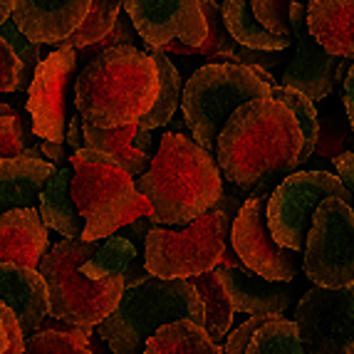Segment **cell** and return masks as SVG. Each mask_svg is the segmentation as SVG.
<instances>
[{
	"label": "cell",
	"instance_id": "cell-11",
	"mask_svg": "<svg viewBox=\"0 0 354 354\" xmlns=\"http://www.w3.org/2000/svg\"><path fill=\"white\" fill-rule=\"evenodd\" d=\"M292 322L305 354H354V288H310Z\"/></svg>",
	"mask_w": 354,
	"mask_h": 354
},
{
	"label": "cell",
	"instance_id": "cell-31",
	"mask_svg": "<svg viewBox=\"0 0 354 354\" xmlns=\"http://www.w3.org/2000/svg\"><path fill=\"white\" fill-rule=\"evenodd\" d=\"M0 37L8 42V48L12 50V55L18 57L20 62V77H18V84H15V92H28L30 82H32V75H35L37 65H40V45L35 42H30L28 37L15 28L10 18L6 23H0Z\"/></svg>",
	"mask_w": 354,
	"mask_h": 354
},
{
	"label": "cell",
	"instance_id": "cell-22",
	"mask_svg": "<svg viewBox=\"0 0 354 354\" xmlns=\"http://www.w3.org/2000/svg\"><path fill=\"white\" fill-rule=\"evenodd\" d=\"M70 178L72 169H57L53 174V178L45 183V189L37 198V216H40L42 225L48 230H55L67 241H80L84 230V221L77 213L75 201H72Z\"/></svg>",
	"mask_w": 354,
	"mask_h": 354
},
{
	"label": "cell",
	"instance_id": "cell-47",
	"mask_svg": "<svg viewBox=\"0 0 354 354\" xmlns=\"http://www.w3.org/2000/svg\"><path fill=\"white\" fill-rule=\"evenodd\" d=\"M223 3H225V0H223Z\"/></svg>",
	"mask_w": 354,
	"mask_h": 354
},
{
	"label": "cell",
	"instance_id": "cell-19",
	"mask_svg": "<svg viewBox=\"0 0 354 354\" xmlns=\"http://www.w3.org/2000/svg\"><path fill=\"white\" fill-rule=\"evenodd\" d=\"M50 248V233L37 208H15L0 213V263L37 270Z\"/></svg>",
	"mask_w": 354,
	"mask_h": 354
},
{
	"label": "cell",
	"instance_id": "cell-15",
	"mask_svg": "<svg viewBox=\"0 0 354 354\" xmlns=\"http://www.w3.org/2000/svg\"><path fill=\"white\" fill-rule=\"evenodd\" d=\"M290 18V35L295 37L297 50L292 62L285 70L280 87L295 89L300 95H305L310 102L327 100L335 84V67L339 65V57H332L330 53L319 48L313 40V35L307 32L305 25V6L292 3L288 10Z\"/></svg>",
	"mask_w": 354,
	"mask_h": 354
},
{
	"label": "cell",
	"instance_id": "cell-38",
	"mask_svg": "<svg viewBox=\"0 0 354 354\" xmlns=\"http://www.w3.org/2000/svg\"><path fill=\"white\" fill-rule=\"evenodd\" d=\"M230 65H243V67H260V70H270L285 62V50L275 53V50H248L238 45L236 53L228 57Z\"/></svg>",
	"mask_w": 354,
	"mask_h": 354
},
{
	"label": "cell",
	"instance_id": "cell-34",
	"mask_svg": "<svg viewBox=\"0 0 354 354\" xmlns=\"http://www.w3.org/2000/svg\"><path fill=\"white\" fill-rule=\"evenodd\" d=\"M292 3L307 6V0H248L253 18L275 35H290L288 10Z\"/></svg>",
	"mask_w": 354,
	"mask_h": 354
},
{
	"label": "cell",
	"instance_id": "cell-18",
	"mask_svg": "<svg viewBox=\"0 0 354 354\" xmlns=\"http://www.w3.org/2000/svg\"><path fill=\"white\" fill-rule=\"evenodd\" d=\"M0 302L15 315L23 335L37 332L50 313L48 288L37 270L0 263Z\"/></svg>",
	"mask_w": 354,
	"mask_h": 354
},
{
	"label": "cell",
	"instance_id": "cell-3",
	"mask_svg": "<svg viewBox=\"0 0 354 354\" xmlns=\"http://www.w3.org/2000/svg\"><path fill=\"white\" fill-rule=\"evenodd\" d=\"M159 75L147 50L119 45L104 50L75 77V106L84 124L100 129L136 124L151 109Z\"/></svg>",
	"mask_w": 354,
	"mask_h": 354
},
{
	"label": "cell",
	"instance_id": "cell-10",
	"mask_svg": "<svg viewBox=\"0 0 354 354\" xmlns=\"http://www.w3.org/2000/svg\"><path fill=\"white\" fill-rule=\"evenodd\" d=\"M339 198L352 206V194L342 186L335 174L327 171H292L275 186L266 201V221L272 241L302 253L305 236L315 208L325 198Z\"/></svg>",
	"mask_w": 354,
	"mask_h": 354
},
{
	"label": "cell",
	"instance_id": "cell-1",
	"mask_svg": "<svg viewBox=\"0 0 354 354\" xmlns=\"http://www.w3.org/2000/svg\"><path fill=\"white\" fill-rule=\"evenodd\" d=\"M302 134L295 117L280 102L260 97L241 104L225 119L216 139V166L221 178L250 194L268 174L297 171Z\"/></svg>",
	"mask_w": 354,
	"mask_h": 354
},
{
	"label": "cell",
	"instance_id": "cell-13",
	"mask_svg": "<svg viewBox=\"0 0 354 354\" xmlns=\"http://www.w3.org/2000/svg\"><path fill=\"white\" fill-rule=\"evenodd\" d=\"M75 77V50H57L40 59L28 87V114L32 119V136L42 142H65L67 95Z\"/></svg>",
	"mask_w": 354,
	"mask_h": 354
},
{
	"label": "cell",
	"instance_id": "cell-42",
	"mask_svg": "<svg viewBox=\"0 0 354 354\" xmlns=\"http://www.w3.org/2000/svg\"><path fill=\"white\" fill-rule=\"evenodd\" d=\"M344 114H347V124L354 127V70L349 67L344 75Z\"/></svg>",
	"mask_w": 354,
	"mask_h": 354
},
{
	"label": "cell",
	"instance_id": "cell-45",
	"mask_svg": "<svg viewBox=\"0 0 354 354\" xmlns=\"http://www.w3.org/2000/svg\"><path fill=\"white\" fill-rule=\"evenodd\" d=\"M12 3H15V0H0V23H6V20L10 18Z\"/></svg>",
	"mask_w": 354,
	"mask_h": 354
},
{
	"label": "cell",
	"instance_id": "cell-43",
	"mask_svg": "<svg viewBox=\"0 0 354 354\" xmlns=\"http://www.w3.org/2000/svg\"><path fill=\"white\" fill-rule=\"evenodd\" d=\"M40 153H45L50 164H65L67 161V151H65V142L62 144H55V142H42L40 144Z\"/></svg>",
	"mask_w": 354,
	"mask_h": 354
},
{
	"label": "cell",
	"instance_id": "cell-21",
	"mask_svg": "<svg viewBox=\"0 0 354 354\" xmlns=\"http://www.w3.org/2000/svg\"><path fill=\"white\" fill-rule=\"evenodd\" d=\"M55 171V164L45 159H30L25 153L0 161V213L37 208V198Z\"/></svg>",
	"mask_w": 354,
	"mask_h": 354
},
{
	"label": "cell",
	"instance_id": "cell-5",
	"mask_svg": "<svg viewBox=\"0 0 354 354\" xmlns=\"http://www.w3.org/2000/svg\"><path fill=\"white\" fill-rule=\"evenodd\" d=\"M70 169L72 201L84 221L80 241L114 236L136 218L151 216L149 201L136 194L134 178L112 156L82 147L70 156Z\"/></svg>",
	"mask_w": 354,
	"mask_h": 354
},
{
	"label": "cell",
	"instance_id": "cell-6",
	"mask_svg": "<svg viewBox=\"0 0 354 354\" xmlns=\"http://www.w3.org/2000/svg\"><path fill=\"white\" fill-rule=\"evenodd\" d=\"M174 319L203 325V307L189 280H161L149 275L122 290L117 307L95 327L114 354H142L147 339Z\"/></svg>",
	"mask_w": 354,
	"mask_h": 354
},
{
	"label": "cell",
	"instance_id": "cell-39",
	"mask_svg": "<svg viewBox=\"0 0 354 354\" xmlns=\"http://www.w3.org/2000/svg\"><path fill=\"white\" fill-rule=\"evenodd\" d=\"M268 319L270 317H248L243 325H238L236 332H230L225 347H221V354H245V347H248L250 337L266 325Z\"/></svg>",
	"mask_w": 354,
	"mask_h": 354
},
{
	"label": "cell",
	"instance_id": "cell-40",
	"mask_svg": "<svg viewBox=\"0 0 354 354\" xmlns=\"http://www.w3.org/2000/svg\"><path fill=\"white\" fill-rule=\"evenodd\" d=\"M18 77H20L18 57H15V55H12V50L8 48V42L0 37V95L15 92Z\"/></svg>",
	"mask_w": 354,
	"mask_h": 354
},
{
	"label": "cell",
	"instance_id": "cell-36",
	"mask_svg": "<svg viewBox=\"0 0 354 354\" xmlns=\"http://www.w3.org/2000/svg\"><path fill=\"white\" fill-rule=\"evenodd\" d=\"M30 127L23 114H12V117H0V159H15L25 149L30 147Z\"/></svg>",
	"mask_w": 354,
	"mask_h": 354
},
{
	"label": "cell",
	"instance_id": "cell-25",
	"mask_svg": "<svg viewBox=\"0 0 354 354\" xmlns=\"http://www.w3.org/2000/svg\"><path fill=\"white\" fill-rule=\"evenodd\" d=\"M142 354H221V344L208 339L203 325L174 319L149 337Z\"/></svg>",
	"mask_w": 354,
	"mask_h": 354
},
{
	"label": "cell",
	"instance_id": "cell-2",
	"mask_svg": "<svg viewBox=\"0 0 354 354\" xmlns=\"http://www.w3.org/2000/svg\"><path fill=\"white\" fill-rule=\"evenodd\" d=\"M136 194L151 206L149 223L186 225L211 211L221 194L223 178L211 153L183 134H164L149 169L134 178Z\"/></svg>",
	"mask_w": 354,
	"mask_h": 354
},
{
	"label": "cell",
	"instance_id": "cell-26",
	"mask_svg": "<svg viewBox=\"0 0 354 354\" xmlns=\"http://www.w3.org/2000/svg\"><path fill=\"white\" fill-rule=\"evenodd\" d=\"M189 283L194 285L196 295L201 300L203 307V330H206L208 339L213 344H221L228 335L230 325H233V305H230L228 295H225L223 285L218 280V272L208 270L189 278Z\"/></svg>",
	"mask_w": 354,
	"mask_h": 354
},
{
	"label": "cell",
	"instance_id": "cell-33",
	"mask_svg": "<svg viewBox=\"0 0 354 354\" xmlns=\"http://www.w3.org/2000/svg\"><path fill=\"white\" fill-rule=\"evenodd\" d=\"M352 147V127L344 119H337L335 114H325V119H317V139H315L313 153L322 159H337Z\"/></svg>",
	"mask_w": 354,
	"mask_h": 354
},
{
	"label": "cell",
	"instance_id": "cell-32",
	"mask_svg": "<svg viewBox=\"0 0 354 354\" xmlns=\"http://www.w3.org/2000/svg\"><path fill=\"white\" fill-rule=\"evenodd\" d=\"M23 354H92L89 339L72 332L42 330L25 339Z\"/></svg>",
	"mask_w": 354,
	"mask_h": 354
},
{
	"label": "cell",
	"instance_id": "cell-35",
	"mask_svg": "<svg viewBox=\"0 0 354 354\" xmlns=\"http://www.w3.org/2000/svg\"><path fill=\"white\" fill-rule=\"evenodd\" d=\"M119 45H134V30H131V23L129 18L124 15V10L119 12L117 20H114V28L106 32L102 40H97L95 45H87L82 50H75V57H77V67L80 65H87L97 55H102L104 50H112V48H119Z\"/></svg>",
	"mask_w": 354,
	"mask_h": 354
},
{
	"label": "cell",
	"instance_id": "cell-12",
	"mask_svg": "<svg viewBox=\"0 0 354 354\" xmlns=\"http://www.w3.org/2000/svg\"><path fill=\"white\" fill-rule=\"evenodd\" d=\"M268 198L248 196L236 218L230 221V248L245 270L270 283H290L300 270V253L283 248L272 241L266 221Z\"/></svg>",
	"mask_w": 354,
	"mask_h": 354
},
{
	"label": "cell",
	"instance_id": "cell-17",
	"mask_svg": "<svg viewBox=\"0 0 354 354\" xmlns=\"http://www.w3.org/2000/svg\"><path fill=\"white\" fill-rule=\"evenodd\" d=\"M213 270L218 272V280L233 305V313L278 319L292 302V290L285 283H270V280L253 275L245 268L216 266Z\"/></svg>",
	"mask_w": 354,
	"mask_h": 354
},
{
	"label": "cell",
	"instance_id": "cell-8",
	"mask_svg": "<svg viewBox=\"0 0 354 354\" xmlns=\"http://www.w3.org/2000/svg\"><path fill=\"white\" fill-rule=\"evenodd\" d=\"M230 216L206 211L189 228L169 230L151 225L144 238V268L161 280H189L221 266L230 245Z\"/></svg>",
	"mask_w": 354,
	"mask_h": 354
},
{
	"label": "cell",
	"instance_id": "cell-30",
	"mask_svg": "<svg viewBox=\"0 0 354 354\" xmlns=\"http://www.w3.org/2000/svg\"><path fill=\"white\" fill-rule=\"evenodd\" d=\"M245 354H305L300 344L295 322L285 317L268 319L253 337H250Z\"/></svg>",
	"mask_w": 354,
	"mask_h": 354
},
{
	"label": "cell",
	"instance_id": "cell-37",
	"mask_svg": "<svg viewBox=\"0 0 354 354\" xmlns=\"http://www.w3.org/2000/svg\"><path fill=\"white\" fill-rule=\"evenodd\" d=\"M25 335L15 315L0 302V354H23Z\"/></svg>",
	"mask_w": 354,
	"mask_h": 354
},
{
	"label": "cell",
	"instance_id": "cell-29",
	"mask_svg": "<svg viewBox=\"0 0 354 354\" xmlns=\"http://www.w3.org/2000/svg\"><path fill=\"white\" fill-rule=\"evenodd\" d=\"M270 100L280 102V104L288 109L292 117H295L297 127H300V134H302V149L297 153V169L305 166V161L313 156V149H315V139H317V109H315V102H310L305 95L295 92V89H288V87H272L270 89Z\"/></svg>",
	"mask_w": 354,
	"mask_h": 354
},
{
	"label": "cell",
	"instance_id": "cell-14",
	"mask_svg": "<svg viewBox=\"0 0 354 354\" xmlns=\"http://www.w3.org/2000/svg\"><path fill=\"white\" fill-rule=\"evenodd\" d=\"M122 10L144 37L147 50H159L171 40L198 48L206 37L198 0H122Z\"/></svg>",
	"mask_w": 354,
	"mask_h": 354
},
{
	"label": "cell",
	"instance_id": "cell-27",
	"mask_svg": "<svg viewBox=\"0 0 354 354\" xmlns=\"http://www.w3.org/2000/svg\"><path fill=\"white\" fill-rule=\"evenodd\" d=\"M149 55H151L156 75H159V92H156V100H153L151 109L136 122V127L151 131L164 127L166 122H171L178 102H181V75H178V70L171 65V59L166 57V55L159 53H149Z\"/></svg>",
	"mask_w": 354,
	"mask_h": 354
},
{
	"label": "cell",
	"instance_id": "cell-20",
	"mask_svg": "<svg viewBox=\"0 0 354 354\" xmlns=\"http://www.w3.org/2000/svg\"><path fill=\"white\" fill-rule=\"evenodd\" d=\"M305 25L332 57H354V0H307Z\"/></svg>",
	"mask_w": 354,
	"mask_h": 354
},
{
	"label": "cell",
	"instance_id": "cell-41",
	"mask_svg": "<svg viewBox=\"0 0 354 354\" xmlns=\"http://www.w3.org/2000/svg\"><path fill=\"white\" fill-rule=\"evenodd\" d=\"M335 166H337V171H339V181H342V186L349 191V194H352V186H354V153L344 151L342 156H337Z\"/></svg>",
	"mask_w": 354,
	"mask_h": 354
},
{
	"label": "cell",
	"instance_id": "cell-48",
	"mask_svg": "<svg viewBox=\"0 0 354 354\" xmlns=\"http://www.w3.org/2000/svg\"><path fill=\"white\" fill-rule=\"evenodd\" d=\"M0 161H3V159H0Z\"/></svg>",
	"mask_w": 354,
	"mask_h": 354
},
{
	"label": "cell",
	"instance_id": "cell-28",
	"mask_svg": "<svg viewBox=\"0 0 354 354\" xmlns=\"http://www.w3.org/2000/svg\"><path fill=\"white\" fill-rule=\"evenodd\" d=\"M122 12V0H92L89 10L84 15V20L80 23V28L72 32L70 37H65L62 42H57V50H82L87 45H95L97 40L109 32L114 28V20Z\"/></svg>",
	"mask_w": 354,
	"mask_h": 354
},
{
	"label": "cell",
	"instance_id": "cell-24",
	"mask_svg": "<svg viewBox=\"0 0 354 354\" xmlns=\"http://www.w3.org/2000/svg\"><path fill=\"white\" fill-rule=\"evenodd\" d=\"M221 15H223V25L228 30V35L241 48L283 53V50L290 48V42H292V35H275V32L263 28L253 18L248 0H225L223 6H221Z\"/></svg>",
	"mask_w": 354,
	"mask_h": 354
},
{
	"label": "cell",
	"instance_id": "cell-23",
	"mask_svg": "<svg viewBox=\"0 0 354 354\" xmlns=\"http://www.w3.org/2000/svg\"><path fill=\"white\" fill-rule=\"evenodd\" d=\"M80 129H82V142L87 144V149H95V151L112 156L114 161L124 166L131 178L142 176L149 169L151 156L134 147L136 124L117 127V129H100V127L84 124L82 122Z\"/></svg>",
	"mask_w": 354,
	"mask_h": 354
},
{
	"label": "cell",
	"instance_id": "cell-44",
	"mask_svg": "<svg viewBox=\"0 0 354 354\" xmlns=\"http://www.w3.org/2000/svg\"><path fill=\"white\" fill-rule=\"evenodd\" d=\"M80 124H82V119H80V114H75V117L70 119L67 129H65L67 147H72L75 151L77 149H82V129H80Z\"/></svg>",
	"mask_w": 354,
	"mask_h": 354
},
{
	"label": "cell",
	"instance_id": "cell-4",
	"mask_svg": "<svg viewBox=\"0 0 354 354\" xmlns=\"http://www.w3.org/2000/svg\"><path fill=\"white\" fill-rule=\"evenodd\" d=\"M97 241H59L42 255L37 272L45 280L50 317L75 327H97L117 307L124 278H102L92 266Z\"/></svg>",
	"mask_w": 354,
	"mask_h": 354
},
{
	"label": "cell",
	"instance_id": "cell-9",
	"mask_svg": "<svg viewBox=\"0 0 354 354\" xmlns=\"http://www.w3.org/2000/svg\"><path fill=\"white\" fill-rule=\"evenodd\" d=\"M305 275L315 288H354V211L339 198L315 208L305 236Z\"/></svg>",
	"mask_w": 354,
	"mask_h": 354
},
{
	"label": "cell",
	"instance_id": "cell-7",
	"mask_svg": "<svg viewBox=\"0 0 354 354\" xmlns=\"http://www.w3.org/2000/svg\"><path fill=\"white\" fill-rule=\"evenodd\" d=\"M270 97V87L260 82L250 67L211 62L189 77L181 87V109L194 142L206 153L216 151V139L225 119L250 100Z\"/></svg>",
	"mask_w": 354,
	"mask_h": 354
},
{
	"label": "cell",
	"instance_id": "cell-16",
	"mask_svg": "<svg viewBox=\"0 0 354 354\" xmlns=\"http://www.w3.org/2000/svg\"><path fill=\"white\" fill-rule=\"evenodd\" d=\"M92 0H15L10 20L35 45H57L84 20Z\"/></svg>",
	"mask_w": 354,
	"mask_h": 354
},
{
	"label": "cell",
	"instance_id": "cell-46",
	"mask_svg": "<svg viewBox=\"0 0 354 354\" xmlns=\"http://www.w3.org/2000/svg\"><path fill=\"white\" fill-rule=\"evenodd\" d=\"M12 114H15V109H12V106L0 104V117H12Z\"/></svg>",
	"mask_w": 354,
	"mask_h": 354
}]
</instances>
